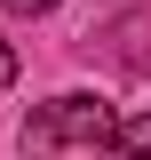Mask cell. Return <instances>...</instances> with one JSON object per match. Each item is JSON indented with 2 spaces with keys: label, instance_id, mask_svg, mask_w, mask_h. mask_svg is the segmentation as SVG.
Here are the masks:
<instances>
[{
  "label": "cell",
  "instance_id": "cell-1",
  "mask_svg": "<svg viewBox=\"0 0 151 160\" xmlns=\"http://www.w3.org/2000/svg\"><path fill=\"white\" fill-rule=\"evenodd\" d=\"M24 144H32V152H56V144H103V152H112L119 144V112L103 96H56V104H40V112L24 120Z\"/></svg>",
  "mask_w": 151,
  "mask_h": 160
},
{
  "label": "cell",
  "instance_id": "cell-2",
  "mask_svg": "<svg viewBox=\"0 0 151 160\" xmlns=\"http://www.w3.org/2000/svg\"><path fill=\"white\" fill-rule=\"evenodd\" d=\"M119 160H151V112H127L119 120V144H112Z\"/></svg>",
  "mask_w": 151,
  "mask_h": 160
},
{
  "label": "cell",
  "instance_id": "cell-3",
  "mask_svg": "<svg viewBox=\"0 0 151 160\" xmlns=\"http://www.w3.org/2000/svg\"><path fill=\"white\" fill-rule=\"evenodd\" d=\"M56 0H8V16H48Z\"/></svg>",
  "mask_w": 151,
  "mask_h": 160
},
{
  "label": "cell",
  "instance_id": "cell-4",
  "mask_svg": "<svg viewBox=\"0 0 151 160\" xmlns=\"http://www.w3.org/2000/svg\"><path fill=\"white\" fill-rule=\"evenodd\" d=\"M8 80H16V48L0 40V88H8Z\"/></svg>",
  "mask_w": 151,
  "mask_h": 160
}]
</instances>
